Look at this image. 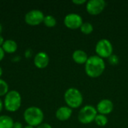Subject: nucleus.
I'll use <instances>...</instances> for the list:
<instances>
[{
  "label": "nucleus",
  "instance_id": "obj_18",
  "mask_svg": "<svg viewBox=\"0 0 128 128\" xmlns=\"http://www.w3.org/2000/svg\"><path fill=\"white\" fill-rule=\"evenodd\" d=\"M80 28L81 32L83 33L84 34H89L94 30V27H93L92 24L91 22H83Z\"/></svg>",
  "mask_w": 128,
  "mask_h": 128
},
{
  "label": "nucleus",
  "instance_id": "obj_12",
  "mask_svg": "<svg viewBox=\"0 0 128 128\" xmlns=\"http://www.w3.org/2000/svg\"><path fill=\"white\" fill-rule=\"evenodd\" d=\"M72 109L68 106H64L59 107L56 112V117L60 122L68 121L72 116Z\"/></svg>",
  "mask_w": 128,
  "mask_h": 128
},
{
  "label": "nucleus",
  "instance_id": "obj_16",
  "mask_svg": "<svg viewBox=\"0 0 128 128\" xmlns=\"http://www.w3.org/2000/svg\"><path fill=\"white\" fill-rule=\"evenodd\" d=\"M94 122L97 125H98L100 127H104L108 123V118H107L106 116L98 114L97 116L95 117Z\"/></svg>",
  "mask_w": 128,
  "mask_h": 128
},
{
  "label": "nucleus",
  "instance_id": "obj_10",
  "mask_svg": "<svg viewBox=\"0 0 128 128\" xmlns=\"http://www.w3.org/2000/svg\"><path fill=\"white\" fill-rule=\"evenodd\" d=\"M114 108L113 103L110 99H103L100 100L96 106V110L98 113L107 116L110 114Z\"/></svg>",
  "mask_w": 128,
  "mask_h": 128
},
{
  "label": "nucleus",
  "instance_id": "obj_24",
  "mask_svg": "<svg viewBox=\"0 0 128 128\" xmlns=\"http://www.w3.org/2000/svg\"><path fill=\"white\" fill-rule=\"evenodd\" d=\"M4 54H5V52H4L2 48L0 47V62H2L3 60V58L4 57Z\"/></svg>",
  "mask_w": 128,
  "mask_h": 128
},
{
  "label": "nucleus",
  "instance_id": "obj_3",
  "mask_svg": "<svg viewBox=\"0 0 128 128\" xmlns=\"http://www.w3.org/2000/svg\"><path fill=\"white\" fill-rule=\"evenodd\" d=\"M22 98L20 94L16 90L9 91L4 96V107L10 112H16L21 106Z\"/></svg>",
  "mask_w": 128,
  "mask_h": 128
},
{
  "label": "nucleus",
  "instance_id": "obj_20",
  "mask_svg": "<svg viewBox=\"0 0 128 128\" xmlns=\"http://www.w3.org/2000/svg\"><path fill=\"white\" fill-rule=\"evenodd\" d=\"M108 62L109 64H110L112 66H116L119 63V58L118 57V56L112 54V56H110L108 58Z\"/></svg>",
  "mask_w": 128,
  "mask_h": 128
},
{
  "label": "nucleus",
  "instance_id": "obj_27",
  "mask_svg": "<svg viewBox=\"0 0 128 128\" xmlns=\"http://www.w3.org/2000/svg\"><path fill=\"white\" fill-rule=\"evenodd\" d=\"M2 73H3V70H2V68L0 67V78H1V76H2Z\"/></svg>",
  "mask_w": 128,
  "mask_h": 128
},
{
  "label": "nucleus",
  "instance_id": "obj_8",
  "mask_svg": "<svg viewBox=\"0 0 128 128\" xmlns=\"http://www.w3.org/2000/svg\"><path fill=\"white\" fill-rule=\"evenodd\" d=\"M64 26L70 29H77L80 28L83 23L82 16L75 13H70L65 16L64 19Z\"/></svg>",
  "mask_w": 128,
  "mask_h": 128
},
{
  "label": "nucleus",
  "instance_id": "obj_5",
  "mask_svg": "<svg viewBox=\"0 0 128 128\" xmlns=\"http://www.w3.org/2000/svg\"><path fill=\"white\" fill-rule=\"evenodd\" d=\"M96 108L92 105H86L83 106L79 112L78 120L80 123L87 124L94 122L95 117L98 115Z\"/></svg>",
  "mask_w": 128,
  "mask_h": 128
},
{
  "label": "nucleus",
  "instance_id": "obj_25",
  "mask_svg": "<svg viewBox=\"0 0 128 128\" xmlns=\"http://www.w3.org/2000/svg\"><path fill=\"white\" fill-rule=\"evenodd\" d=\"M4 38L0 34V47H2V46L3 45V44H4Z\"/></svg>",
  "mask_w": 128,
  "mask_h": 128
},
{
  "label": "nucleus",
  "instance_id": "obj_23",
  "mask_svg": "<svg viewBox=\"0 0 128 128\" xmlns=\"http://www.w3.org/2000/svg\"><path fill=\"white\" fill-rule=\"evenodd\" d=\"M13 128H23V127H22V124L20 122H14V123Z\"/></svg>",
  "mask_w": 128,
  "mask_h": 128
},
{
  "label": "nucleus",
  "instance_id": "obj_19",
  "mask_svg": "<svg viewBox=\"0 0 128 128\" xmlns=\"http://www.w3.org/2000/svg\"><path fill=\"white\" fill-rule=\"evenodd\" d=\"M9 92V86L8 83L2 79L0 78V97L5 96Z\"/></svg>",
  "mask_w": 128,
  "mask_h": 128
},
{
  "label": "nucleus",
  "instance_id": "obj_21",
  "mask_svg": "<svg viewBox=\"0 0 128 128\" xmlns=\"http://www.w3.org/2000/svg\"><path fill=\"white\" fill-rule=\"evenodd\" d=\"M36 128H52V126L50 124L47 123H42L41 124H40L39 126L36 127Z\"/></svg>",
  "mask_w": 128,
  "mask_h": 128
},
{
  "label": "nucleus",
  "instance_id": "obj_14",
  "mask_svg": "<svg viewBox=\"0 0 128 128\" xmlns=\"http://www.w3.org/2000/svg\"><path fill=\"white\" fill-rule=\"evenodd\" d=\"M2 48L6 53H14L17 50V44L14 40L8 39L4 40L3 45L2 46Z\"/></svg>",
  "mask_w": 128,
  "mask_h": 128
},
{
  "label": "nucleus",
  "instance_id": "obj_28",
  "mask_svg": "<svg viewBox=\"0 0 128 128\" xmlns=\"http://www.w3.org/2000/svg\"><path fill=\"white\" fill-rule=\"evenodd\" d=\"M23 128H34V127H32V126H30V125H26V127H24Z\"/></svg>",
  "mask_w": 128,
  "mask_h": 128
},
{
  "label": "nucleus",
  "instance_id": "obj_17",
  "mask_svg": "<svg viewBox=\"0 0 128 128\" xmlns=\"http://www.w3.org/2000/svg\"><path fill=\"white\" fill-rule=\"evenodd\" d=\"M43 22H44V24L46 27L52 28V27L56 26V25L57 23V21H56V18L53 16H52V15H46V16H44Z\"/></svg>",
  "mask_w": 128,
  "mask_h": 128
},
{
  "label": "nucleus",
  "instance_id": "obj_9",
  "mask_svg": "<svg viewBox=\"0 0 128 128\" xmlns=\"http://www.w3.org/2000/svg\"><path fill=\"white\" fill-rule=\"evenodd\" d=\"M106 2L104 0H89L86 2V10L89 14L98 15L106 8Z\"/></svg>",
  "mask_w": 128,
  "mask_h": 128
},
{
  "label": "nucleus",
  "instance_id": "obj_6",
  "mask_svg": "<svg viewBox=\"0 0 128 128\" xmlns=\"http://www.w3.org/2000/svg\"><path fill=\"white\" fill-rule=\"evenodd\" d=\"M95 52L98 56L104 58H108L113 53V46L108 39H101L98 41L95 46Z\"/></svg>",
  "mask_w": 128,
  "mask_h": 128
},
{
  "label": "nucleus",
  "instance_id": "obj_11",
  "mask_svg": "<svg viewBox=\"0 0 128 128\" xmlns=\"http://www.w3.org/2000/svg\"><path fill=\"white\" fill-rule=\"evenodd\" d=\"M50 63V57L45 52H38L34 58V64L39 69L46 68Z\"/></svg>",
  "mask_w": 128,
  "mask_h": 128
},
{
  "label": "nucleus",
  "instance_id": "obj_26",
  "mask_svg": "<svg viewBox=\"0 0 128 128\" xmlns=\"http://www.w3.org/2000/svg\"><path fill=\"white\" fill-rule=\"evenodd\" d=\"M3 107H4V104H3V102H2V100H1V98H0V112L2 111V109H3Z\"/></svg>",
  "mask_w": 128,
  "mask_h": 128
},
{
  "label": "nucleus",
  "instance_id": "obj_29",
  "mask_svg": "<svg viewBox=\"0 0 128 128\" xmlns=\"http://www.w3.org/2000/svg\"><path fill=\"white\" fill-rule=\"evenodd\" d=\"M2 32V24L0 23V34H1Z\"/></svg>",
  "mask_w": 128,
  "mask_h": 128
},
{
  "label": "nucleus",
  "instance_id": "obj_1",
  "mask_svg": "<svg viewBox=\"0 0 128 128\" xmlns=\"http://www.w3.org/2000/svg\"><path fill=\"white\" fill-rule=\"evenodd\" d=\"M106 68L104 60L96 56L88 57L86 63L85 64L86 74L92 78H97L103 74Z\"/></svg>",
  "mask_w": 128,
  "mask_h": 128
},
{
  "label": "nucleus",
  "instance_id": "obj_4",
  "mask_svg": "<svg viewBox=\"0 0 128 128\" xmlns=\"http://www.w3.org/2000/svg\"><path fill=\"white\" fill-rule=\"evenodd\" d=\"M64 99L67 106L71 109L79 108L83 102V97L80 91L76 88H68L64 94Z\"/></svg>",
  "mask_w": 128,
  "mask_h": 128
},
{
  "label": "nucleus",
  "instance_id": "obj_22",
  "mask_svg": "<svg viewBox=\"0 0 128 128\" xmlns=\"http://www.w3.org/2000/svg\"><path fill=\"white\" fill-rule=\"evenodd\" d=\"M72 2L75 4H83L85 3H86V0H74L72 1Z\"/></svg>",
  "mask_w": 128,
  "mask_h": 128
},
{
  "label": "nucleus",
  "instance_id": "obj_2",
  "mask_svg": "<svg viewBox=\"0 0 128 128\" xmlns=\"http://www.w3.org/2000/svg\"><path fill=\"white\" fill-rule=\"evenodd\" d=\"M23 118L26 122L27 125H30L35 128L43 123L44 114L41 109H40L39 107L29 106L24 111Z\"/></svg>",
  "mask_w": 128,
  "mask_h": 128
},
{
  "label": "nucleus",
  "instance_id": "obj_15",
  "mask_svg": "<svg viewBox=\"0 0 128 128\" xmlns=\"http://www.w3.org/2000/svg\"><path fill=\"white\" fill-rule=\"evenodd\" d=\"M14 123L11 117L5 115L0 116V128H13Z\"/></svg>",
  "mask_w": 128,
  "mask_h": 128
},
{
  "label": "nucleus",
  "instance_id": "obj_7",
  "mask_svg": "<svg viewBox=\"0 0 128 128\" xmlns=\"http://www.w3.org/2000/svg\"><path fill=\"white\" fill-rule=\"evenodd\" d=\"M44 13L38 9L31 10L25 15V22L28 26H36L41 24L44 19Z\"/></svg>",
  "mask_w": 128,
  "mask_h": 128
},
{
  "label": "nucleus",
  "instance_id": "obj_13",
  "mask_svg": "<svg viewBox=\"0 0 128 128\" xmlns=\"http://www.w3.org/2000/svg\"><path fill=\"white\" fill-rule=\"evenodd\" d=\"M72 58L76 63L80 64H83L86 63L88 57L87 53L84 50H76L73 52Z\"/></svg>",
  "mask_w": 128,
  "mask_h": 128
}]
</instances>
